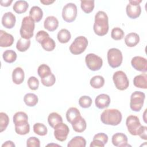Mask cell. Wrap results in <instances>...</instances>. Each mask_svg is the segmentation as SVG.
Instances as JSON below:
<instances>
[{
    "mask_svg": "<svg viewBox=\"0 0 147 147\" xmlns=\"http://www.w3.org/2000/svg\"><path fill=\"white\" fill-rule=\"evenodd\" d=\"M109 29V18L107 14L103 11H99L95 16L93 29L95 33L99 36L106 35Z\"/></svg>",
    "mask_w": 147,
    "mask_h": 147,
    "instance_id": "1",
    "label": "cell"
},
{
    "mask_svg": "<svg viewBox=\"0 0 147 147\" xmlns=\"http://www.w3.org/2000/svg\"><path fill=\"white\" fill-rule=\"evenodd\" d=\"M121 111L115 109H109L104 110L100 115V120L103 123L107 125L117 126L122 121Z\"/></svg>",
    "mask_w": 147,
    "mask_h": 147,
    "instance_id": "2",
    "label": "cell"
},
{
    "mask_svg": "<svg viewBox=\"0 0 147 147\" xmlns=\"http://www.w3.org/2000/svg\"><path fill=\"white\" fill-rule=\"evenodd\" d=\"M35 28L34 21L30 17L26 16L22 20L20 33L21 38L30 39L33 36V32Z\"/></svg>",
    "mask_w": 147,
    "mask_h": 147,
    "instance_id": "3",
    "label": "cell"
},
{
    "mask_svg": "<svg viewBox=\"0 0 147 147\" xmlns=\"http://www.w3.org/2000/svg\"><path fill=\"white\" fill-rule=\"evenodd\" d=\"M145 94L143 92L136 91L130 96V107L134 111H140L143 107Z\"/></svg>",
    "mask_w": 147,
    "mask_h": 147,
    "instance_id": "4",
    "label": "cell"
},
{
    "mask_svg": "<svg viewBox=\"0 0 147 147\" xmlns=\"http://www.w3.org/2000/svg\"><path fill=\"white\" fill-rule=\"evenodd\" d=\"M88 45V40L84 36L77 37L69 46V51L71 53L77 55L82 53Z\"/></svg>",
    "mask_w": 147,
    "mask_h": 147,
    "instance_id": "5",
    "label": "cell"
},
{
    "mask_svg": "<svg viewBox=\"0 0 147 147\" xmlns=\"http://www.w3.org/2000/svg\"><path fill=\"white\" fill-rule=\"evenodd\" d=\"M123 60L121 51L115 48L110 49L107 52V61L109 65L113 68L119 67Z\"/></svg>",
    "mask_w": 147,
    "mask_h": 147,
    "instance_id": "6",
    "label": "cell"
},
{
    "mask_svg": "<svg viewBox=\"0 0 147 147\" xmlns=\"http://www.w3.org/2000/svg\"><path fill=\"white\" fill-rule=\"evenodd\" d=\"M113 80L115 87L120 91L125 90L129 87V79L126 74L122 71L115 72L113 76Z\"/></svg>",
    "mask_w": 147,
    "mask_h": 147,
    "instance_id": "7",
    "label": "cell"
},
{
    "mask_svg": "<svg viewBox=\"0 0 147 147\" xmlns=\"http://www.w3.org/2000/svg\"><path fill=\"white\" fill-rule=\"evenodd\" d=\"M78 14L77 6L74 3H68L66 4L62 10L63 19L67 22H72L76 18Z\"/></svg>",
    "mask_w": 147,
    "mask_h": 147,
    "instance_id": "8",
    "label": "cell"
},
{
    "mask_svg": "<svg viewBox=\"0 0 147 147\" xmlns=\"http://www.w3.org/2000/svg\"><path fill=\"white\" fill-rule=\"evenodd\" d=\"M85 62L87 67L91 71L99 70L103 65L102 59L94 53H88L86 56Z\"/></svg>",
    "mask_w": 147,
    "mask_h": 147,
    "instance_id": "9",
    "label": "cell"
},
{
    "mask_svg": "<svg viewBox=\"0 0 147 147\" xmlns=\"http://www.w3.org/2000/svg\"><path fill=\"white\" fill-rule=\"evenodd\" d=\"M126 125L129 133L133 136L138 135L142 126L138 117L133 115H130L127 117Z\"/></svg>",
    "mask_w": 147,
    "mask_h": 147,
    "instance_id": "10",
    "label": "cell"
},
{
    "mask_svg": "<svg viewBox=\"0 0 147 147\" xmlns=\"http://www.w3.org/2000/svg\"><path fill=\"white\" fill-rule=\"evenodd\" d=\"M69 132L68 126L63 122L57 124L54 127V136L57 140L61 142L67 140Z\"/></svg>",
    "mask_w": 147,
    "mask_h": 147,
    "instance_id": "11",
    "label": "cell"
},
{
    "mask_svg": "<svg viewBox=\"0 0 147 147\" xmlns=\"http://www.w3.org/2000/svg\"><path fill=\"white\" fill-rule=\"evenodd\" d=\"M131 66L137 71L146 72L147 71V60L141 56H134L131 60Z\"/></svg>",
    "mask_w": 147,
    "mask_h": 147,
    "instance_id": "12",
    "label": "cell"
},
{
    "mask_svg": "<svg viewBox=\"0 0 147 147\" xmlns=\"http://www.w3.org/2000/svg\"><path fill=\"white\" fill-rule=\"evenodd\" d=\"M128 139L126 134L122 133H117L113 134L111 138V142L115 146L126 147L131 146L128 144Z\"/></svg>",
    "mask_w": 147,
    "mask_h": 147,
    "instance_id": "13",
    "label": "cell"
},
{
    "mask_svg": "<svg viewBox=\"0 0 147 147\" xmlns=\"http://www.w3.org/2000/svg\"><path fill=\"white\" fill-rule=\"evenodd\" d=\"M111 102L110 96L106 94L98 95L95 100V106L99 109H103L109 107Z\"/></svg>",
    "mask_w": 147,
    "mask_h": 147,
    "instance_id": "14",
    "label": "cell"
},
{
    "mask_svg": "<svg viewBox=\"0 0 147 147\" xmlns=\"http://www.w3.org/2000/svg\"><path fill=\"white\" fill-rule=\"evenodd\" d=\"M16 18L13 13L9 11L5 13L2 18V24L7 29L13 28L16 24Z\"/></svg>",
    "mask_w": 147,
    "mask_h": 147,
    "instance_id": "15",
    "label": "cell"
},
{
    "mask_svg": "<svg viewBox=\"0 0 147 147\" xmlns=\"http://www.w3.org/2000/svg\"><path fill=\"white\" fill-rule=\"evenodd\" d=\"M126 12L127 16L131 19L138 18L141 13V7L140 5L128 3L126 6Z\"/></svg>",
    "mask_w": 147,
    "mask_h": 147,
    "instance_id": "16",
    "label": "cell"
},
{
    "mask_svg": "<svg viewBox=\"0 0 147 147\" xmlns=\"http://www.w3.org/2000/svg\"><path fill=\"white\" fill-rule=\"evenodd\" d=\"M13 36L3 30H0V46L1 47H9L14 42Z\"/></svg>",
    "mask_w": 147,
    "mask_h": 147,
    "instance_id": "17",
    "label": "cell"
},
{
    "mask_svg": "<svg viewBox=\"0 0 147 147\" xmlns=\"http://www.w3.org/2000/svg\"><path fill=\"white\" fill-rule=\"evenodd\" d=\"M73 129L77 133L83 132L87 127V123L85 119L80 115L78 117L71 123Z\"/></svg>",
    "mask_w": 147,
    "mask_h": 147,
    "instance_id": "18",
    "label": "cell"
},
{
    "mask_svg": "<svg viewBox=\"0 0 147 147\" xmlns=\"http://www.w3.org/2000/svg\"><path fill=\"white\" fill-rule=\"evenodd\" d=\"M59 26V21L54 16L47 17L44 22V28L49 32H53L56 30Z\"/></svg>",
    "mask_w": 147,
    "mask_h": 147,
    "instance_id": "19",
    "label": "cell"
},
{
    "mask_svg": "<svg viewBox=\"0 0 147 147\" xmlns=\"http://www.w3.org/2000/svg\"><path fill=\"white\" fill-rule=\"evenodd\" d=\"M25 74L21 67L14 68L12 72V80L16 84H21L24 80Z\"/></svg>",
    "mask_w": 147,
    "mask_h": 147,
    "instance_id": "20",
    "label": "cell"
},
{
    "mask_svg": "<svg viewBox=\"0 0 147 147\" xmlns=\"http://www.w3.org/2000/svg\"><path fill=\"white\" fill-rule=\"evenodd\" d=\"M15 131L17 134L20 135H26L30 131V125L28 121H24L14 124Z\"/></svg>",
    "mask_w": 147,
    "mask_h": 147,
    "instance_id": "21",
    "label": "cell"
},
{
    "mask_svg": "<svg viewBox=\"0 0 147 147\" xmlns=\"http://www.w3.org/2000/svg\"><path fill=\"white\" fill-rule=\"evenodd\" d=\"M133 84L135 87L140 88H147V75L141 74L136 76L133 79Z\"/></svg>",
    "mask_w": 147,
    "mask_h": 147,
    "instance_id": "22",
    "label": "cell"
},
{
    "mask_svg": "<svg viewBox=\"0 0 147 147\" xmlns=\"http://www.w3.org/2000/svg\"><path fill=\"white\" fill-rule=\"evenodd\" d=\"M140 41V36L136 33H130L125 37V44L129 47L136 46Z\"/></svg>",
    "mask_w": 147,
    "mask_h": 147,
    "instance_id": "23",
    "label": "cell"
},
{
    "mask_svg": "<svg viewBox=\"0 0 147 147\" xmlns=\"http://www.w3.org/2000/svg\"><path fill=\"white\" fill-rule=\"evenodd\" d=\"M29 16L35 22H38L41 21L43 17V11L40 7L34 6L31 7L29 11Z\"/></svg>",
    "mask_w": 147,
    "mask_h": 147,
    "instance_id": "24",
    "label": "cell"
},
{
    "mask_svg": "<svg viewBox=\"0 0 147 147\" xmlns=\"http://www.w3.org/2000/svg\"><path fill=\"white\" fill-rule=\"evenodd\" d=\"M48 122L51 127L54 128L56 125L63 122V118L57 113L53 112L49 114L48 117Z\"/></svg>",
    "mask_w": 147,
    "mask_h": 147,
    "instance_id": "25",
    "label": "cell"
},
{
    "mask_svg": "<svg viewBox=\"0 0 147 147\" xmlns=\"http://www.w3.org/2000/svg\"><path fill=\"white\" fill-rule=\"evenodd\" d=\"M29 7L28 3L25 1H17L13 5V10L18 13L21 14L26 11Z\"/></svg>",
    "mask_w": 147,
    "mask_h": 147,
    "instance_id": "26",
    "label": "cell"
},
{
    "mask_svg": "<svg viewBox=\"0 0 147 147\" xmlns=\"http://www.w3.org/2000/svg\"><path fill=\"white\" fill-rule=\"evenodd\" d=\"M86 140L82 136H75L72 138L68 143V147H85Z\"/></svg>",
    "mask_w": 147,
    "mask_h": 147,
    "instance_id": "27",
    "label": "cell"
},
{
    "mask_svg": "<svg viewBox=\"0 0 147 147\" xmlns=\"http://www.w3.org/2000/svg\"><path fill=\"white\" fill-rule=\"evenodd\" d=\"M58 41L62 44L67 43L71 38V34L69 31L66 29H61L57 35Z\"/></svg>",
    "mask_w": 147,
    "mask_h": 147,
    "instance_id": "28",
    "label": "cell"
},
{
    "mask_svg": "<svg viewBox=\"0 0 147 147\" xmlns=\"http://www.w3.org/2000/svg\"><path fill=\"white\" fill-rule=\"evenodd\" d=\"M90 84L91 86L94 88H100L105 84V79L100 75L94 76L90 79Z\"/></svg>",
    "mask_w": 147,
    "mask_h": 147,
    "instance_id": "29",
    "label": "cell"
},
{
    "mask_svg": "<svg viewBox=\"0 0 147 147\" xmlns=\"http://www.w3.org/2000/svg\"><path fill=\"white\" fill-rule=\"evenodd\" d=\"M25 103L29 107H33L37 105L38 101L37 96L33 93H28L24 97Z\"/></svg>",
    "mask_w": 147,
    "mask_h": 147,
    "instance_id": "30",
    "label": "cell"
},
{
    "mask_svg": "<svg viewBox=\"0 0 147 147\" xmlns=\"http://www.w3.org/2000/svg\"><path fill=\"white\" fill-rule=\"evenodd\" d=\"M41 45L42 48L45 50L46 51H52L56 47V44L55 41L49 36L46 37L44 40L42 41V42L40 43Z\"/></svg>",
    "mask_w": 147,
    "mask_h": 147,
    "instance_id": "31",
    "label": "cell"
},
{
    "mask_svg": "<svg viewBox=\"0 0 147 147\" xmlns=\"http://www.w3.org/2000/svg\"><path fill=\"white\" fill-rule=\"evenodd\" d=\"M16 52L11 49H7L4 51L2 55L3 60L8 63H12L14 62L17 59Z\"/></svg>",
    "mask_w": 147,
    "mask_h": 147,
    "instance_id": "32",
    "label": "cell"
},
{
    "mask_svg": "<svg viewBox=\"0 0 147 147\" xmlns=\"http://www.w3.org/2000/svg\"><path fill=\"white\" fill-rule=\"evenodd\" d=\"M80 115V113L79 110L74 107H71L68 109L66 113V118L68 122L70 123L75 119L78 117Z\"/></svg>",
    "mask_w": 147,
    "mask_h": 147,
    "instance_id": "33",
    "label": "cell"
},
{
    "mask_svg": "<svg viewBox=\"0 0 147 147\" xmlns=\"http://www.w3.org/2000/svg\"><path fill=\"white\" fill-rule=\"evenodd\" d=\"M30 45V39H25L20 38L17 42L16 48L20 52H25L27 51Z\"/></svg>",
    "mask_w": 147,
    "mask_h": 147,
    "instance_id": "34",
    "label": "cell"
},
{
    "mask_svg": "<svg viewBox=\"0 0 147 147\" xmlns=\"http://www.w3.org/2000/svg\"><path fill=\"white\" fill-rule=\"evenodd\" d=\"M33 131L36 134L40 136H44L48 133V129L46 126L41 123H36L33 127Z\"/></svg>",
    "mask_w": 147,
    "mask_h": 147,
    "instance_id": "35",
    "label": "cell"
},
{
    "mask_svg": "<svg viewBox=\"0 0 147 147\" xmlns=\"http://www.w3.org/2000/svg\"><path fill=\"white\" fill-rule=\"evenodd\" d=\"M94 1H81L80 6L82 10L86 13H90L94 10Z\"/></svg>",
    "mask_w": 147,
    "mask_h": 147,
    "instance_id": "36",
    "label": "cell"
},
{
    "mask_svg": "<svg viewBox=\"0 0 147 147\" xmlns=\"http://www.w3.org/2000/svg\"><path fill=\"white\" fill-rule=\"evenodd\" d=\"M37 73L38 76L41 79L49 76L52 74V72L50 67L48 65L45 64H42L38 67Z\"/></svg>",
    "mask_w": 147,
    "mask_h": 147,
    "instance_id": "37",
    "label": "cell"
},
{
    "mask_svg": "<svg viewBox=\"0 0 147 147\" xmlns=\"http://www.w3.org/2000/svg\"><path fill=\"white\" fill-rule=\"evenodd\" d=\"M9 123V118L7 114L0 113V132H3L7 127Z\"/></svg>",
    "mask_w": 147,
    "mask_h": 147,
    "instance_id": "38",
    "label": "cell"
},
{
    "mask_svg": "<svg viewBox=\"0 0 147 147\" xmlns=\"http://www.w3.org/2000/svg\"><path fill=\"white\" fill-rule=\"evenodd\" d=\"M125 33L123 30L118 27L114 28L111 30V37L114 40H121L124 37Z\"/></svg>",
    "mask_w": 147,
    "mask_h": 147,
    "instance_id": "39",
    "label": "cell"
},
{
    "mask_svg": "<svg viewBox=\"0 0 147 147\" xmlns=\"http://www.w3.org/2000/svg\"><path fill=\"white\" fill-rule=\"evenodd\" d=\"M92 99L87 95L81 96L79 99V106L84 109L89 108L92 105Z\"/></svg>",
    "mask_w": 147,
    "mask_h": 147,
    "instance_id": "40",
    "label": "cell"
},
{
    "mask_svg": "<svg viewBox=\"0 0 147 147\" xmlns=\"http://www.w3.org/2000/svg\"><path fill=\"white\" fill-rule=\"evenodd\" d=\"M13 121L14 124L24 121H28V116L23 111H18L16 113L13 115Z\"/></svg>",
    "mask_w": 147,
    "mask_h": 147,
    "instance_id": "41",
    "label": "cell"
},
{
    "mask_svg": "<svg viewBox=\"0 0 147 147\" xmlns=\"http://www.w3.org/2000/svg\"><path fill=\"white\" fill-rule=\"evenodd\" d=\"M41 83L45 87H51L52 86L55 82H56V78L55 75L52 73L49 76L45 77L44 78L41 79Z\"/></svg>",
    "mask_w": 147,
    "mask_h": 147,
    "instance_id": "42",
    "label": "cell"
},
{
    "mask_svg": "<svg viewBox=\"0 0 147 147\" xmlns=\"http://www.w3.org/2000/svg\"><path fill=\"white\" fill-rule=\"evenodd\" d=\"M28 85L29 88L32 90H36L39 86V81L34 76H30L28 80Z\"/></svg>",
    "mask_w": 147,
    "mask_h": 147,
    "instance_id": "43",
    "label": "cell"
},
{
    "mask_svg": "<svg viewBox=\"0 0 147 147\" xmlns=\"http://www.w3.org/2000/svg\"><path fill=\"white\" fill-rule=\"evenodd\" d=\"M28 147H40V141L36 137H30L26 141Z\"/></svg>",
    "mask_w": 147,
    "mask_h": 147,
    "instance_id": "44",
    "label": "cell"
},
{
    "mask_svg": "<svg viewBox=\"0 0 147 147\" xmlns=\"http://www.w3.org/2000/svg\"><path fill=\"white\" fill-rule=\"evenodd\" d=\"M48 36H49V35L47 32L44 30H40L36 34V40L40 44L43 40Z\"/></svg>",
    "mask_w": 147,
    "mask_h": 147,
    "instance_id": "45",
    "label": "cell"
},
{
    "mask_svg": "<svg viewBox=\"0 0 147 147\" xmlns=\"http://www.w3.org/2000/svg\"><path fill=\"white\" fill-rule=\"evenodd\" d=\"M93 139H96L100 141H102L105 145L106 144H107V142H108V136L107 134H106L105 133H98L96 134H95L94 137Z\"/></svg>",
    "mask_w": 147,
    "mask_h": 147,
    "instance_id": "46",
    "label": "cell"
},
{
    "mask_svg": "<svg viewBox=\"0 0 147 147\" xmlns=\"http://www.w3.org/2000/svg\"><path fill=\"white\" fill-rule=\"evenodd\" d=\"M147 127L145 126H141V127L138 132V135L140 137L141 139L146 140H147V133H146Z\"/></svg>",
    "mask_w": 147,
    "mask_h": 147,
    "instance_id": "47",
    "label": "cell"
},
{
    "mask_svg": "<svg viewBox=\"0 0 147 147\" xmlns=\"http://www.w3.org/2000/svg\"><path fill=\"white\" fill-rule=\"evenodd\" d=\"M90 147H95V146H98V147H104L105 144L100 141L96 140V139H93L92 142L90 144Z\"/></svg>",
    "mask_w": 147,
    "mask_h": 147,
    "instance_id": "48",
    "label": "cell"
},
{
    "mask_svg": "<svg viewBox=\"0 0 147 147\" xmlns=\"http://www.w3.org/2000/svg\"><path fill=\"white\" fill-rule=\"evenodd\" d=\"M15 144L11 141H7L2 145V147H15Z\"/></svg>",
    "mask_w": 147,
    "mask_h": 147,
    "instance_id": "49",
    "label": "cell"
},
{
    "mask_svg": "<svg viewBox=\"0 0 147 147\" xmlns=\"http://www.w3.org/2000/svg\"><path fill=\"white\" fill-rule=\"evenodd\" d=\"M13 2L12 0H6V1H1V5L2 6L4 7H8L9 6L11 3Z\"/></svg>",
    "mask_w": 147,
    "mask_h": 147,
    "instance_id": "50",
    "label": "cell"
},
{
    "mask_svg": "<svg viewBox=\"0 0 147 147\" xmlns=\"http://www.w3.org/2000/svg\"><path fill=\"white\" fill-rule=\"evenodd\" d=\"M40 2L45 5H49L55 2V1H51V0H41Z\"/></svg>",
    "mask_w": 147,
    "mask_h": 147,
    "instance_id": "51",
    "label": "cell"
},
{
    "mask_svg": "<svg viewBox=\"0 0 147 147\" xmlns=\"http://www.w3.org/2000/svg\"><path fill=\"white\" fill-rule=\"evenodd\" d=\"M141 2H142L141 0H130L129 1V3L134 4V5H140V3Z\"/></svg>",
    "mask_w": 147,
    "mask_h": 147,
    "instance_id": "52",
    "label": "cell"
},
{
    "mask_svg": "<svg viewBox=\"0 0 147 147\" xmlns=\"http://www.w3.org/2000/svg\"><path fill=\"white\" fill-rule=\"evenodd\" d=\"M146 109H145V111H144V122L146 123V118H145V113H146Z\"/></svg>",
    "mask_w": 147,
    "mask_h": 147,
    "instance_id": "53",
    "label": "cell"
},
{
    "mask_svg": "<svg viewBox=\"0 0 147 147\" xmlns=\"http://www.w3.org/2000/svg\"><path fill=\"white\" fill-rule=\"evenodd\" d=\"M52 145H55V146H59V145H57V144H48V145H47V146H52Z\"/></svg>",
    "mask_w": 147,
    "mask_h": 147,
    "instance_id": "54",
    "label": "cell"
}]
</instances>
